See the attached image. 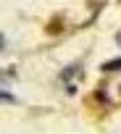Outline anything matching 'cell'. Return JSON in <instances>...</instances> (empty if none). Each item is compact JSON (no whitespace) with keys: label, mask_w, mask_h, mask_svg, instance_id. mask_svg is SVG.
<instances>
[{"label":"cell","mask_w":121,"mask_h":134,"mask_svg":"<svg viewBox=\"0 0 121 134\" xmlns=\"http://www.w3.org/2000/svg\"><path fill=\"white\" fill-rule=\"evenodd\" d=\"M111 69H121V60H111V63H105V71H111Z\"/></svg>","instance_id":"cell-1"}]
</instances>
